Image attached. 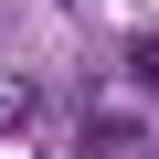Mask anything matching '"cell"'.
<instances>
[{
    "label": "cell",
    "mask_w": 159,
    "mask_h": 159,
    "mask_svg": "<svg viewBox=\"0 0 159 159\" xmlns=\"http://www.w3.org/2000/svg\"><path fill=\"white\" fill-rule=\"evenodd\" d=\"M32 106H43L32 74H0V127H32Z\"/></svg>",
    "instance_id": "1"
},
{
    "label": "cell",
    "mask_w": 159,
    "mask_h": 159,
    "mask_svg": "<svg viewBox=\"0 0 159 159\" xmlns=\"http://www.w3.org/2000/svg\"><path fill=\"white\" fill-rule=\"evenodd\" d=\"M127 64H138V74H148V85H159V43H138V53H127Z\"/></svg>",
    "instance_id": "2"
}]
</instances>
